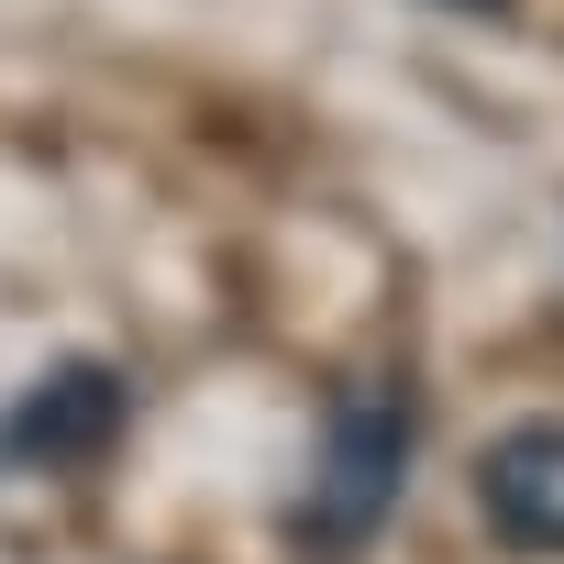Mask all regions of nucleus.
<instances>
[{
	"instance_id": "1",
	"label": "nucleus",
	"mask_w": 564,
	"mask_h": 564,
	"mask_svg": "<svg viewBox=\"0 0 564 564\" xmlns=\"http://www.w3.org/2000/svg\"><path fill=\"white\" fill-rule=\"evenodd\" d=\"M410 388H388V377H355L344 399H333V421H322V476H311V531L322 542H366L388 509H399V476H410Z\"/></svg>"
},
{
	"instance_id": "2",
	"label": "nucleus",
	"mask_w": 564,
	"mask_h": 564,
	"mask_svg": "<svg viewBox=\"0 0 564 564\" xmlns=\"http://www.w3.org/2000/svg\"><path fill=\"white\" fill-rule=\"evenodd\" d=\"M111 432H122V377L100 355H78L23 388V410L0 421V465H89Z\"/></svg>"
},
{
	"instance_id": "3",
	"label": "nucleus",
	"mask_w": 564,
	"mask_h": 564,
	"mask_svg": "<svg viewBox=\"0 0 564 564\" xmlns=\"http://www.w3.org/2000/svg\"><path fill=\"white\" fill-rule=\"evenodd\" d=\"M476 509L520 553H564V421H520L476 454Z\"/></svg>"
},
{
	"instance_id": "4",
	"label": "nucleus",
	"mask_w": 564,
	"mask_h": 564,
	"mask_svg": "<svg viewBox=\"0 0 564 564\" xmlns=\"http://www.w3.org/2000/svg\"><path fill=\"white\" fill-rule=\"evenodd\" d=\"M454 12H498V0H454Z\"/></svg>"
}]
</instances>
